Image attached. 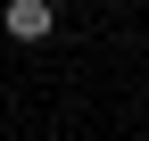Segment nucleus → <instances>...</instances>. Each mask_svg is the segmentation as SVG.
<instances>
[{"instance_id":"obj_1","label":"nucleus","mask_w":149,"mask_h":141,"mask_svg":"<svg viewBox=\"0 0 149 141\" xmlns=\"http://www.w3.org/2000/svg\"><path fill=\"white\" fill-rule=\"evenodd\" d=\"M0 25H8V42H50L58 0H8V8H0Z\"/></svg>"}]
</instances>
